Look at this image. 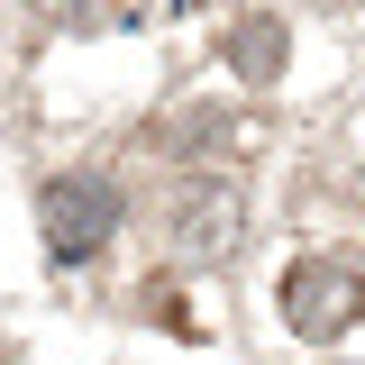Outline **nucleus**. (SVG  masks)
Returning <instances> with one entry per match:
<instances>
[{"label": "nucleus", "mask_w": 365, "mask_h": 365, "mask_svg": "<svg viewBox=\"0 0 365 365\" xmlns=\"http://www.w3.org/2000/svg\"><path fill=\"white\" fill-rule=\"evenodd\" d=\"M119 220H128V201H119V182H110V174H55V182L37 192V228H46V247H55L64 265L101 256Z\"/></svg>", "instance_id": "nucleus-1"}, {"label": "nucleus", "mask_w": 365, "mask_h": 365, "mask_svg": "<svg viewBox=\"0 0 365 365\" xmlns=\"http://www.w3.org/2000/svg\"><path fill=\"white\" fill-rule=\"evenodd\" d=\"M365 319V274L347 256H302L283 274V329L292 338H347Z\"/></svg>", "instance_id": "nucleus-2"}, {"label": "nucleus", "mask_w": 365, "mask_h": 365, "mask_svg": "<svg viewBox=\"0 0 365 365\" xmlns=\"http://www.w3.org/2000/svg\"><path fill=\"white\" fill-rule=\"evenodd\" d=\"M174 237H182V256H220L228 237H237V192H228V182H201V192H182Z\"/></svg>", "instance_id": "nucleus-3"}, {"label": "nucleus", "mask_w": 365, "mask_h": 365, "mask_svg": "<svg viewBox=\"0 0 365 365\" xmlns=\"http://www.w3.org/2000/svg\"><path fill=\"white\" fill-rule=\"evenodd\" d=\"M220 55H228V73H237V83H274V73H283V55H292V37H283V19H237Z\"/></svg>", "instance_id": "nucleus-4"}]
</instances>
